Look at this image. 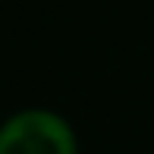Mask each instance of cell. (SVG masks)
I'll return each mask as SVG.
<instances>
[{
	"instance_id": "1",
	"label": "cell",
	"mask_w": 154,
	"mask_h": 154,
	"mask_svg": "<svg viewBox=\"0 0 154 154\" xmlns=\"http://www.w3.org/2000/svg\"><path fill=\"white\" fill-rule=\"evenodd\" d=\"M0 154H79V138L66 116L25 107L0 123Z\"/></svg>"
}]
</instances>
